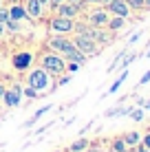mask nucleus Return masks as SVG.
<instances>
[{
  "mask_svg": "<svg viewBox=\"0 0 150 152\" xmlns=\"http://www.w3.org/2000/svg\"><path fill=\"white\" fill-rule=\"evenodd\" d=\"M27 86L35 88V91L40 93V95H44V93H51L55 91V77H51L49 73H46L42 66H35V69H29V75H27Z\"/></svg>",
  "mask_w": 150,
  "mask_h": 152,
  "instance_id": "f257e3e1",
  "label": "nucleus"
},
{
  "mask_svg": "<svg viewBox=\"0 0 150 152\" xmlns=\"http://www.w3.org/2000/svg\"><path fill=\"white\" fill-rule=\"evenodd\" d=\"M40 66H42L51 77H55V80L66 73V60L60 53H55V51H46V53L40 55Z\"/></svg>",
  "mask_w": 150,
  "mask_h": 152,
  "instance_id": "f03ea898",
  "label": "nucleus"
},
{
  "mask_svg": "<svg viewBox=\"0 0 150 152\" xmlns=\"http://www.w3.org/2000/svg\"><path fill=\"white\" fill-rule=\"evenodd\" d=\"M46 49L49 51H55V53H60L62 57H64L66 53H71V51L75 49L73 40L69 38V35H60V33H53L46 38Z\"/></svg>",
  "mask_w": 150,
  "mask_h": 152,
  "instance_id": "7ed1b4c3",
  "label": "nucleus"
},
{
  "mask_svg": "<svg viewBox=\"0 0 150 152\" xmlns=\"http://www.w3.org/2000/svg\"><path fill=\"white\" fill-rule=\"evenodd\" d=\"M75 27V20L73 18H64V15L53 13L49 18V31L51 33H60V35H71Z\"/></svg>",
  "mask_w": 150,
  "mask_h": 152,
  "instance_id": "20e7f679",
  "label": "nucleus"
},
{
  "mask_svg": "<svg viewBox=\"0 0 150 152\" xmlns=\"http://www.w3.org/2000/svg\"><path fill=\"white\" fill-rule=\"evenodd\" d=\"M73 44L77 46V51H82L86 57H95V55H100L102 53V46L97 44L95 40H91V38H86V35H80V33H75L73 38Z\"/></svg>",
  "mask_w": 150,
  "mask_h": 152,
  "instance_id": "39448f33",
  "label": "nucleus"
},
{
  "mask_svg": "<svg viewBox=\"0 0 150 152\" xmlns=\"http://www.w3.org/2000/svg\"><path fill=\"white\" fill-rule=\"evenodd\" d=\"M33 62H35L33 51H18V53L11 55V66H13V71H18V73L29 71L31 66H33Z\"/></svg>",
  "mask_w": 150,
  "mask_h": 152,
  "instance_id": "423d86ee",
  "label": "nucleus"
},
{
  "mask_svg": "<svg viewBox=\"0 0 150 152\" xmlns=\"http://www.w3.org/2000/svg\"><path fill=\"white\" fill-rule=\"evenodd\" d=\"M108 20H110V13L106 11V7H100V4H97L95 9H91V11L86 13L84 22H89L91 27H106Z\"/></svg>",
  "mask_w": 150,
  "mask_h": 152,
  "instance_id": "0eeeda50",
  "label": "nucleus"
},
{
  "mask_svg": "<svg viewBox=\"0 0 150 152\" xmlns=\"http://www.w3.org/2000/svg\"><path fill=\"white\" fill-rule=\"evenodd\" d=\"M20 102H22V84H11V86L4 88L2 104L7 108H18Z\"/></svg>",
  "mask_w": 150,
  "mask_h": 152,
  "instance_id": "6e6552de",
  "label": "nucleus"
},
{
  "mask_svg": "<svg viewBox=\"0 0 150 152\" xmlns=\"http://www.w3.org/2000/svg\"><path fill=\"white\" fill-rule=\"evenodd\" d=\"M22 4H24V9H27L29 20H42L44 18L46 7L40 2V0H22Z\"/></svg>",
  "mask_w": 150,
  "mask_h": 152,
  "instance_id": "1a4fd4ad",
  "label": "nucleus"
},
{
  "mask_svg": "<svg viewBox=\"0 0 150 152\" xmlns=\"http://www.w3.org/2000/svg\"><path fill=\"white\" fill-rule=\"evenodd\" d=\"M106 11L110 15H121V18H130V11L132 9L126 4V0H110V2L104 4Z\"/></svg>",
  "mask_w": 150,
  "mask_h": 152,
  "instance_id": "9d476101",
  "label": "nucleus"
},
{
  "mask_svg": "<svg viewBox=\"0 0 150 152\" xmlns=\"http://www.w3.org/2000/svg\"><path fill=\"white\" fill-rule=\"evenodd\" d=\"M7 11H9V20H15V22H27V20H29L22 0H18V2H9L7 4Z\"/></svg>",
  "mask_w": 150,
  "mask_h": 152,
  "instance_id": "9b49d317",
  "label": "nucleus"
},
{
  "mask_svg": "<svg viewBox=\"0 0 150 152\" xmlns=\"http://www.w3.org/2000/svg\"><path fill=\"white\" fill-rule=\"evenodd\" d=\"M82 11H84V9H82L80 4H73V2H62V4H58V7H55V11H53V13L64 15V18H73V20H77Z\"/></svg>",
  "mask_w": 150,
  "mask_h": 152,
  "instance_id": "f8f14e48",
  "label": "nucleus"
},
{
  "mask_svg": "<svg viewBox=\"0 0 150 152\" xmlns=\"http://www.w3.org/2000/svg\"><path fill=\"white\" fill-rule=\"evenodd\" d=\"M126 20H128V18H121V15H110V20H108L106 29L110 31V33H117L119 29L126 27Z\"/></svg>",
  "mask_w": 150,
  "mask_h": 152,
  "instance_id": "ddd939ff",
  "label": "nucleus"
},
{
  "mask_svg": "<svg viewBox=\"0 0 150 152\" xmlns=\"http://www.w3.org/2000/svg\"><path fill=\"white\" fill-rule=\"evenodd\" d=\"M89 141L86 139H80V141H73V143L69 145V152H84V150H89Z\"/></svg>",
  "mask_w": 150,
  "mask_h": 152,
  "instance_id": "4468645a",
  "label": "nucleus"
},
{
  "mask_svg": "<svg viewBox=\"0 0 150 152\" xmlns=\"http://www.w3.org/2000/svg\"><path fill=\"white\" fill-rule=\"evenodd\" d=\"M51 108H53V106H42V108H40V110H38V113H33V117H31V119H29V121H27V124H24V128H31V126H33L35 121H38V119H40V117H42V115H46V113H49V110H51Z\"/></svg>",
  "mask_w": 150,
  "mask_h": 152,
  "instance_id": "2eb2a0df",
  "label": "nucleus"
},
{
  "mask_svg": "<svg viewBox=\"0 0 150 152\" xmlns=\"http://www.w3.org/2000/svg\"><path fill=\"white\" fill-rule=\"evenodd\" d=\"M22 24H24V22L9 20V22H4V33H20V31H22Z\"/></svg>",
  "mask_w": 150,
  "mask_h": 152,
  "instance_id": "dca6fc26",
  "label": "nucleus"
},
{
  "mask_svg": "<svg viewBox=\"0 0 150 152\" xmlns=\"http://www.w3.org/2000/svg\"><path fill=\"white\" fill-rule=\"evenodd\" d=\"M126 77H128V71H124V73H121V75H119V77H117V80H115V82H113V86H110V88H108V93H106V95H113V93H117V91H119V86H121V84H124V80H126Z\"/></svg>",
  "mask_w": 150,
  "mask_h": 152,
  "instance_id": "f3484780",
  "label": "nucleus"
},
{
  "mask_svg": "<svg viewBox=\"0 0 150 152\" xmlns=\"http://www.w3.org/2000/svg\"><path fill=\"white\" fill-rule=\"evenodd\" d=\"M22 97H27V99H38L40 93L35 91V88H31V86H27V84H24V86H22Z\"/></svg>",
  "mask_w": 150,
  "mask_h": 152,
  "instance_id": "a211bd4d",
  "label": "nucleus"
},
{
  "mask_svg": "<svg viewBox=\"0 0 150 152\" xmlns=\"http://www.w3.org/2000/svg\"><path fill=\"white\" fill-rule=\"evenodd\" d=\"M121 139H124V143H126V145H137L139 143V134L137 132H128L126 137H121Z\"/></svg>",
  "mask_w": 150,
  "mask_h": 152,
  "instance_id": "6ab92c4d",
  "label": "nucleus"
},
{
  "mask_svg": "<svg viewBox=\"0 0 150 152\" xmlns=\"http://www.w3.org/2000/svg\"><path fill=\"white\" fill-rule=\"evenodd\" d=\"M110 148H113V152H126V143H124V139H115Z\"/></svg>",
  "mask_w": 150,
  "mask_h": 152,
  "instance_id": "aec40b11",
  "label": "nucleus"
},
{
  "mask_svg": "<svg viewBox=\"0 0 150 152\" xmlns=\"http://www.w3.org/2000/svg\"><path fill=\"white\" fill-rule=\"evenodd\" d=\"M126 4H128L130 9H135V11L143 9V0H126Z\"/></svg>",
  "mask_w": 150,
  "mask_h": 152,
  "instance_id": "412c9836",
  "label": "nucleus"
},
{
  "mask_svg": "<svg viewBox=\"0 0 150 152\" xmlns=\"http://www.w3.org/2000/svg\"><path fill=\"white\" fill-rule=\"evenodd\" d=\"M4 22H9V11H7V4H2V7H0V24H4Z\"/></svg>",
  "mask_w": 150,
  "mask_h": 152,
  "instance_id": "4be33fe9",
  "label": "nucleus"
},
{
  "mask_svg": "<svg viewBox=\"0 0 150 152\" xmlns=\"http://www.w3.org/2000/svg\"><path fill=\"white\" fill-rule=\"evenodd\" d=\"M80 71V64H75V62H66V73H77Z\"/></svg>",
  "mask_w": 150,
  "mask_h": 152,
  "instance_id": "5701e85b",
  "label": "nucleus"
},
{
  "mask_svg": "<svg viewBox=\"0 0 150 152\" xmlns=\"http://www.w3.org/2000/svg\"><path fill=\"white\" fill-rule=\"evenodd\" d=\"M130 117L135 119V121H141V117H143V113L141 110H130Z\"/></svg>",
  "mask_w": 150,
  "mask_h": 152,
  "instance_id": "b1692460",
  "label": "nucleus"
},
{
  "mask_svg": "<svg viewBox=\"0 0 150 152\" xmlns=\"http://www.w3.org/2000/svg\"><path fill=\"white\" fill-rule=\"evenodd\" d=\"M62 2H64V0H49V9H51V11H55V7L62 4Z\"/></svg>",
  "mask_w": 150,
  "mask_h": 152,
  "instance_id": "393cba45",
  "label": "nucleus"
},
{
  "mask_svg": "<svg viewBox=\"0 0 150 152\" xmlns=\"http://www.w3.org/2000/svg\"><path fill=\"white\" fill-rule=\"evenodd\" d=\"M135 60H137V55H128L126 60H124V69H126V66L130 64V62H135Z\"/></svg>",
  "mask_w": 150,
  "mask_h": 152,
  "instance_id": "a878e982",
  "label": "nucleus"
},
{
  "mask_svg": "<svg viewBox=\"0 0 150 152\" xmlns=\"http://www.w3.org/2000/svg\"><path fill=\"white\" fill-rule=\"evenodd\" d=\"M148 82H150V71H148V73H146V75H143V77H141V80H139V84H148Z\"/></svg>",
  "mask_w": 150,
  "mask_h": 152,
  "instance_id": "bb28decb",
  "label": "nucleus"
},
{
  "mask_svg": "<svg viewBox=\"0 0 150 152\" xmlns=\"http://www.w3.org/2000/svg\"><path fill=\"white\" fill-rule=\"evenodd\" d=\"M4 88H7V86H4V84H0V104H2V97H4Z\"/></svg>",
  "mask_w": 150,
  "mask_h": 152,
  "instance_id": "cd10ccee",
  "label": "nucleus"
},
{
  "mask_svg": "<svg viewBox=\"0 0 150 152\" xmlns=\"http://www.w3.org/2000/svg\"><path fill=\"white\" fill-rule=\"evenodd\" d=\"M139 35H141V33H135V35H132V38L128 40V42H130V44H132V42H137V40H139Z\"/></svg>",
  "mask_w": 150,
  "mask_h": 152,
  "instance_id": "c85d7f7f",
  "label": "nucleus"
},
{
  "mask_svg": "<svg viewBox=\"0 0 150 152\" xmlns=\"http://www.w3.org/2000/svg\"><path fill=\"white\" fill-rule=\"evenodd\" d=\"M143 145H146V148L150 150V134H148V137H146V139H143Z\"/></svg>",
  "mask_w": 150,
  "mask_h": 152,
  "instance_id": "c756f323",
  "label": "nucleus"
},
{
  "mask_svg": "<svg viewBox=\"0 0 150 152\" xmlns=\"http://www.w3.org/2000/svg\"><path fill=\"white\" fill-rule=\"evenodd\" d=\"M4 38V24H0V40Z\"/></svg>",
  "mask_w": 150,
  "mask_h": 152,
  "instance_id": "7c9ffc66",
  "label": "nucleus"
},
{
  "mask_svg": "<svg viewBox=\"0 0 150 152\" xmlns=\"http://www.w3.org/2000/svg\"><path fill=\"white\" fill-rule=\"evenodd\" d=\"M40 2H42L44 7H46V9H49V0H40Z\"/></svg>",
  "mask_w": 150,
  "mask_h": 152,
  "instance_id": "2f4dec72",
  "label": "nucleus"
},
{
  "mask_svg": "<svg viewBox=\"0 0 150 152\" xmlns=\"http://www.w3.org/2000/svg\"><path fill=\"white\" fill-rule=\"evenodd\" d=\"M137 152H150V150H148V148H139Z\"/></svg>",
  "mask_w": 150,
  "mask_h": 152,
  "instance_id": "473e14b6",
  "label": "nucleus"
},
{
  "mask_svg": "<svg viewBox=\"0 0 150 152\" xmlns=\"http://www.w3.org/2000/svg\"><path fill=\"white\" fill-rule=\"evenodd\" d=\"M2 4H4V0H0V7H2Z\"/></svg>",
  "mask_w": 150,
  "mask_h": 152,
  "instance_id": "72a5a7b5",
  "label": "nucleus"
},
{
  "mask_svg": "<svg viewBox=\"0 0 150 152\" xmlns=\"http://www.w3.org/2000/svg\"><path fill=\"white\" fill-rule=\"evenodd\" d=\"M146 55H148V57H150V49H148V53H146Z\"/></svg>",
  "mask_w": 150,
  "mask_h": 152,
  "instance_id": "f704fd0d",
  "label": "nucleus"
}]
</instances>
